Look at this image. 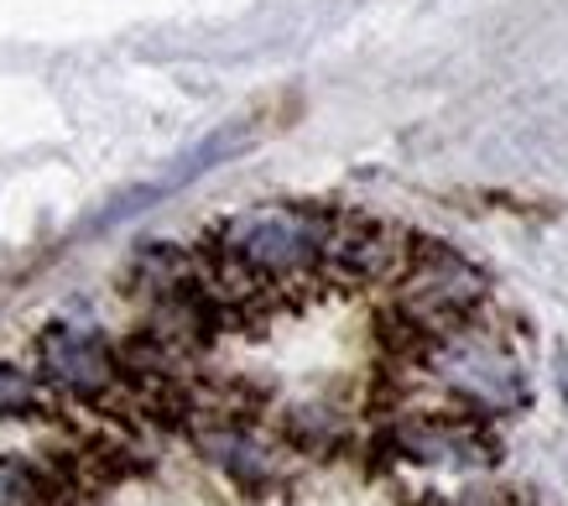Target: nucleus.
I'll use <instances>...</instances> for the list:
<instances>
[{
  "mask_svg": "<svg viewBox=\"0 0 568 506\" xmlns=\"http://www.w3.org/2000/svg\"><path fill=\"white\" fill-rule=\"evenodd\" d=\"M339 214L313 204H256L220 220L204 251V282L235 308L256 293L297 287L324 272V245Z\"/></svg>",
  "mask_w": 568,
  "mask_h": 506,
  "instance_id": "f257e3e1",
  "label": "nucleus"
},
{
  "mask_svg": "<svg viewBox=\"0 0 568 506\" xmlns=\"http://www.w3.org/2000/svg\"><path fill=\"white\" fill-rule=\"evenodd\" d=\"M396 287V314L407 318L423 340L448 334L469 324V314L485 303V277L465 256H454L444 241H417L407 272L392 282Z\"/></svg>",
  "mask_w": 568,
  "mask_h": 506,
  "instance_id": "f03ea898",
  "label": "nucleus"
},
{
  "mask_svg": "<svg viewBox=\"0 0 568 506\" xmlns=\"http://www.w3.org/2000/svg\"><path fill=\"white\" fill-rule=\"evenodd\" d=\"M423 366H428L433 382H444L448 392H459L465 402L490 407V413H511L527 397L517 355L496 345L490 334H475L469 324L423 340Z\"/></svg>",
  "mask_w": 568,
  "mask_h": 506,
  "instance_id": "7ed1b4c3",
  "label": "nucleus"
},
{
  "mask_svg": "<svg viewBox=\"0 0 568 506\" xmlns=\"http://www.w3.org/2000/svg\"><path fill=\"white\" fill-rule=\"evenodd\" d=\"M37 376L42 386L79 402H100L121 386V355L104 340L100 324L84 318H52L37 334Z\"/></svg>",
  "mask_w": 568,
  "mask_h": 506,
  "instance_id": "20e7f679",
  "label": "nucleus"
},
{
  "mask_svg": "<svg viewBox=\"0 0 568 506\" xmlns=\"http://www.w3.org/2000/svg\"><path fill=\"white\" fill-rule=\"evenodd\" d=\"M413 262V235L386 225V220H334L324 245V277L345 282V287H392Z\"/></svg>",
  "mask_w": 568,
  "mask_h": 506,
  "instance_id": "39448f33",
  "label": "nucleus"
},
{
  "mask_svg": "<svg viewBox=\"0 0 568 506\" xmlns=\"http://www.w3.org/2000/svg\"><path fill=\"white\" fill-rule=\"evenodd\" d=\"M251 141H256V125H245V121L220 125L214 136H204L199 146H189L183 158H173V168H162V173L146 178V183H136V189L115 193V199H110V204H104V210L89 220V230H115V225H125V220H136V214L156 210L162 199H173V193H183L189 183H199L204 173H214L220 162L241 158Z\"/></svg>",
  "mask_w": 568,
  "mask_h": 506,
  "instance_id": "423d86ee",
  "label": "nucleus"
},
{
  "mask_svg": "<svg viewBox=\"0 0 568 506\" xmlns=\"http://www.w3.org/2000/svg\"><path fill=\"white\" fill-rule=\"evenodd\" d=\"M199 444H204V454L220 465L224 475H230V480H235V486L261 490L266 480H272V454L251 438V428H245V423H220V428H214V434H204Z\"/></svg>",
  "mask_w": 568,
  "mask_h": 506,
  "instance_id": "0eeeda50",
  "label": "nucleus"
},
{
  "mask_svg": "<svg viewBox=\"0 0 568 506\" xmlns=\"http://www.w3.org/2000/svg\"><path fill=\"white\" fill-rule=\"evenodd\" d=\"M58 496H69V490L58 486L48 465H32L21 454L0 459V506H58Z\"/></svg>",
  "mask_w": 568,
  "mask_h": 506,
  "instance_id": "6e6552de",
  "label": "nucleus"
},
{
  "mask_svg": "<svg viewBox=\"0 0 568 506\" xmlns=\"http://www.w3.org/2000/svg\"><path fill=\"white\" fill-rule=\"evenodd\" d=\"M37 413H48V386H42V376L27 366L0 361V418H37Z\"/></svg>",
  "mask_w": 568,
  "mask_h": 506,
  "instance_id": "1a4fd4ad",
  "label": "nucleus"
},
{
  "mask_svg": "<svg viewBox=\"0 0 568 506\" xmlns=\"http://www.w3.org/2000/svg\"><path fill=\"white\" fill-rule=\"evenodd\" d=\"M287 434H293V444H303V449H328L334 438L345 434V423L334 418L328 407H293Z\"/></svg>",
  "mask_w": 568,
  "mask_h": 506,
  "instance_id": "9d476101",
  "label": "nucleus"
}]
</instances>
